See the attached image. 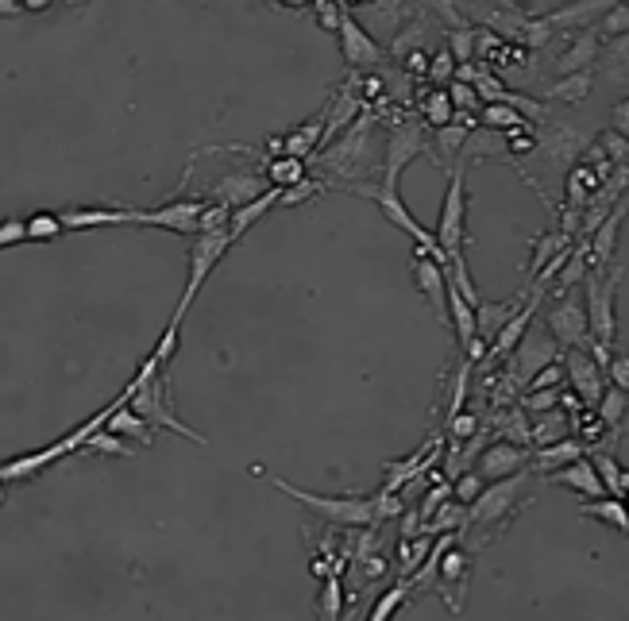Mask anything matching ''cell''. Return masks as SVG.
I'll use <instances>...</instances> for the list:
<instances>
[{"mask_svg":"<svg viewBox=\"0 0 629 621\" xmlns=\"http://www.w3.org/2000/svg\"><path fill=\"white\" fill-rule=\"evenodd\" d=\"M105 429H109L112 436H136V440H143V444H151V440H155V429H151V425H147L139 413H132V405H128V402L112 413Z\"/></svg>","mask_w":629,"mask_h":621,"instance_id":"cell-30","label":"cell"},{"mask_svg":"<svg viewBox=\"0 0 629 621\" xmlns=\"http://www.w3.org/2000/svg\"><path fill=\"white\" fill-rule=\"evenodd\" d=\"M274 486L286 494V498H298L301 506H309L313 513H321L329 525H344V529H367V525H379L386 517L402 510V502L394 494H375V498H329V494H309L301 486L286 483V479H274Z\"/></svg>","mask_w":629,"mask_h":621,"instance_id":"cell-1","label":"cell"},{"mask_svg":"<svg viewBox=\"0 0 629 621\" xmlns=\"http://www.w3.org/2000/svg\"><path fill=\"white\" fill-rule=\"evenodd\" d=\"M467 583H471V556L460 552V548H448V552L437 560V591H440V598L448 602L452 614L464 610Z\"/></svg>","mask_w":629,"mask_h":621,"instance_id":"cell-15","label":"cell"},{"mask_svg":"<svg viewBox=\"0 0 629 621\" xmlns=\"http://www.w3.org/2000/svg\"><path fill=\"white\" fill-rule=\"evenodd\" d=\"M348 193H356V197H367V201H375L379 205V213L398 228V232H406L417 247H413V255H429L433 263H440V267L448 270L452 263H448V255L440 251L437 236L429 232V228H421L417 220H413V213L406 209V201L398 197V193H390L386 186H375V182H359V186H348Z\"/></svg>","mask_w":629,"mask_h":621,"instance_id":"cell-4","label":"cell"},{"mask_svg":"<svg viewBox=\"0 0 629 621\" xmlns=\"http://www.w3.org/2000/svg\"><path fill=\"white\" fill-rule=\"evenodd\" d=\"M552 483H560V486H568V490H575L579 498H610L606 494V486H602L599 479V471H595V463L583 456V459H575V463H568V467H560V471H552L548 475Z\"/></svg>","mask_w":629,"mask_h":621,"instance_id":"cell-19","label":"cell"},{"mask_svg":"<svg viewBox=\"0 0 629 621\" xmlns=\"http://www.w3.org/2000/svg\"><path fill=\"white\" fill-rule=\"evenodd\" d=\"M483 124L491 128V132H518V128H525V116L521 112H514L510 105H487L483 108Z\"/></svg>","mask_w":629,"mask_h":621,"instance_id":"cell-41","label":"cell"},{"mask_svg":"<svg viewBox=\"0 0 629 621\" xmlns=\"http://www.w3.org/2000/svg\"><path fill=\"white\" fill-rule=\"evenodd\" d=\"M28 12V4H12V0H0V16H20Z\"/></svg>","mask_w":629,"mask_h":621,"instance_id":"cell-56","label":"cell"},{"mask_svg":"<svg viewBox=\"0 0 629 621\" xmlns=\"http://www.w3.org/2000/svg\"><path fill=\"white\" fill-rule=\"evenodd\" d=\"M529 436H533V448L560 444V440H568V436H572V421H568L560 409H552V413H541V417H533V421H529Z\"/></svg>","mask_w":629,"mask_h":621,"instance_id":"cell-26","label":"cell"},{"mask_svg":"<svg viewBox=\"0 0 629 621\" xmlns=\"http://www.w3.org/2000/svg\"><path fill=\"white\" fill-rule=\"evenodd\" d=\"M413 278H417V290L425 294V301L433 305V313L448 324V270L433 263L429 255H413Z\"/></svg>","mask_w":629,"mask_h":621,"instance_id":"cell-17","label":"cell"},{"mask_svg":"<svg viewBox=\"0 0 629 621\" xmlns=\"http://www.w3.org/2000/svg\"><path fill=\"white\" fill-rule=\"evenodd\" d=\"M325 189V182L321 178H313V174H305L298 186H290L286 193H282V205H301V201H309L313 193H321Z\"/></svg>","mask_w":629,"mask_h":621,"instance_id":"cell-47","label":"cell"},{"mask_svg":"<svg viewBox=\"0 0 629 621\" xmlns=\"http://www.w3.org/2000/svg\"><path fill=\"white\" fill-rule=\"evenodd\" d=\"M467 135L471 132H467L464 124H448V128H440L437 143H433V155H437L440 166H448V170H452V159H460V155H464Z\"/></svg>","mask_w":629,"mask_h":621,"instance_id":"cell-33","label":"cell"},{"mask_svg":"<svg viewBox=\"0 0 629 621\" xmlns=\"http://www.w3.org/2000/svg\"><path fill=\"white\" fill-rule=\"evenodd\" d=\"M626 27H629V8H626V4H614V8H606L602 35H626Z\"/></svg>","mask_w":629,"mask_h":621,"instance_id":"cell-50","label":"cell"},{"mask_svg":"<svg viewBox=\"0 0 629 621\" xmlns=\"http://www.w3.org/2000/svg\"><path fill=\"white\" fill-rule=\"evenodd\" d=\"M429 78L437 81V85H440V81H448V85L456 81V58H452V51H448V47L433 54V62H429Z\"/></svg>","mask_w":629,"mask_h":621,"instance_id":"cell-48","label":"cell"},{"mask_svg":"<svg viewBox=\"0 0 629 621\" xmlns=\"http://www.w3.org/2000/svg\"><path fill=\"white\" fill-rule=\"evenodd\" d=\"M475 429H479V421H475L471 413H456V417L448 421V432H452L456 440H467V436H475Z\"/></svg>","mask_w":629,"mask_h":621,"instance_id":"cell-53","label":"cell"},{"mask_svg":"<svg viewBox=\"0 0 629 621\" xmlns=\"http://www.w3.org/2000/svg\"><path fill=\"white\" fill-rule=\"evenodd\" d=\"M548 336L560 344V348H591V328H587V305L583 297L575 294H556L552 297V309L545 313Z\"/></svg>","mask_w":629,"mask_h":621,"instance_id":"cell-10","label":"cell"},{"mask_svg":"<svg viewBox=\"0 0 629 621\" xmlns=\"http://www.w3.org/2000/svg\"><path fill=\"white\" fill-rule=\"evenodd\" d=\"M340 610H344L340 575H329V579H325V594H321V614H325V621H340Z\"/></svg>","mask_w":629,"mask_h":621,"instance_id":"cell-43","label":"cell"},{"mask_svg":"<svg viewBox=\"0 0 629 621\" xmlns=\"http://www.w3.org/2000/svg\"><path fill=\"white\" fill-rule=\"evenodd\" d=\"M317 20H321V27H325V31H336V27H340V4L321 0V4H317Z\"/></svg>","mask_w":629,"mask_h":621,"instance_id":"cell-54","label":"cell"},{"mask_svg":"<svg viewBox=\"0 0 629 621\" xmlns=\"http://www.w3.org/2000/svg\"><path fill=\"white\" fill-rule=\"evenodd\" d=\"M610 132H618V135H626L629 139V97L614 108V128H610Z\"/></svg>","mask_w":629,"mask_h":621,"instance_id":"cell-55","label":"cell"},{"mask_svg":"<svg viewBox=\"0 0 629 621\" xmlns=\"http://www.w3.org/2000/svg\"><path fill=\"white\" fill-rule=\"evenodd\" d=\"M560 251H572V236L568 232H548V236H541V240L533 243V259H529V270L533 274H541V270L560 255Z\"/></svg>","mask_w":629,"mask_h":621,"instance_id":"cell-36","label":"cell"},{"mask_svg":"<svg viewBox=\"0 0 629 621\" xmlns=\"http://www.w3.org/2000/svg\"><path fill=\"white\" fill-rule=\"evenodd\" d=\"M575 459H583V444L568 436V440H560V444L537 448L533 459H529V467H533V471H560V467H568Z\"/></svg>","mask_w":629,"mask_h":621,"instance_id":"cell-27","label":"cell"},{"mask_svg":"<svg viewBox=\"0 0 629 621\" xmlns=\"http://www.w3.org/2000/svg\"><path fill=\"white\" fill-rule=\"evenodd\" d=\"M560 359V344L545 332H525L521 336V344L510 355H506V375H502V386L514 394L521 386H529L533 375H541L548 363H556Z\"/></svg>","mask_w":629,"mask_h":621,"instance_id":"cell-6","label":"cell"},{"mask_svg":"<svg viewBox=\"0 0 629 621\" xmlns=\"http://www.w3.org/2000/svg\"><path fill=\"white\" fill-rule=\"evenodd\" d=\"M521 301H525V297H514V301H479V309H475V324H479V336H483L487 344H491L494 336L502 332V324L518 313Z\"/></svg>","mask_w":629,"mask_h":621,"instance_id":"cell-22","label":"cell"},{"mask_svg":"<svg viewBox=\"0 0 629 621\" xmlns=\"http://www.w3.org/2000/svg\"><path fill=\"white\" fill-rule=\"evenodd\" d=\"M448 35H452V47H448V51H452V58H456V66L471 62V51H475V35H479V31H471V27H452Z\"/></svg>","mask_w":629,"mask_h":621,"instance_id":"cell-45","label":"cell"},{"mask_svg":"<svg viewBox=\"0 0 629 621\" xmlns=\"http://www.w3.org/2000/svg\"><path fill=\"white\" fill-rule=\"evenodd\" d=\"M278 201H282V189L267 186L263 193H259V197H255V201H251V205L236 209V213H232V224H228V232H232V243L240 240V236H244V232L251 228V224H255V220H263V216H267V209H271V205H278Z\"/></svg>","mask_w":629,"mask_h":621,"instance_id":"cell-25","label":"cell"},{"mask_svg":"<svg viewBox=\"0 0 629 621\" xmlns=\"http://www.w3.org/2000/svg\"><path fill=\"white\" fill-rule=\"evenodd\" d=\"M606 378H610V386H618L622 394H629V355H610Z\"/></svg>","mask_w":629,"mask_h":621,"instance_id":"cell-51","label":"cell"},{"mask_svg":"<svg viewBox=\"0 0 629 621\" xmlns=\"http://www.w3.org/2000/svg\"><path fill=\"white\" fill-rule=\"evenodd\" d=\"M529 494V475L521 471V475H510V479H498V483H491V486H483V494L467 506V533L471 529H479L483 537L487 533H498L514 513L529 502L525 498Z\"/></svg>","mask_w":629,"mask_h":621,"instance_id":"cell-3","label":"cell"},{"mask_svg":"<svg viewBox=\"0 0 629 621\" xmlns=\"http://www.w3.org/2000/svg\"><path fill=\"white\" fill-rule=\"evenodd\" d=\"M595 147H599L606 159H614V162L629 159V139H626V135H618V132H606L599 143H595Z\"/></svg>","mask_w":629,"mask_h":621,"instance_id":"cell-49","label":"cell"},{"mask_svg":"<svg viewBox=\"0 0 629 621\" xmlns=\"http://www.w3.org/2000/svg\"><path fill=\"white\" fill-rule=\"evenodd\" d=\"M421 112H425V124L429 128H448V124H456V105H452V97H448V89H437V93H429L425 97V105H421Z\"/></svg>","mask_w":629,"mask_h":621,"instance_id":"cell-38","label":"cell"},{"mask_svg":"<svg viewBox=\"0 0 629 621\" xmlns=\"http://www.w3.org/2000/svg\"><path fill=\"white\" fill-rule=\"evenodd\" d=\"M595 51H599V43H595V35H591V31L572 35V47L560 54V74L568 78V74H579V70L595 66Z\"/></svg>","mask_w":629,"mask_h":621,"instance_id":"cell-29","label":"cell"},{"mask_svg":"<svg viewBox=\"0 0 629 621\" xmlns=\"http://www.w3.org/2000/svg\"><path fill=\"white\" fill-rule=\"evenodd\" d=\"M232 247V232L228 228H217V232H197L190 243V282H186V294H182V305H178V313H174V321H182L186 317V309H190V301L197 297V290L205 286V278L213 274L220 259H224V251Z\"/></svg>","mask_w":629,"mask_h":621,"instance_id":"cell-8","label":"cell"},{"mask_svg":"<svg viewBox=\"0 0 629 621\" xmlns=\"http://www.w3.org/2000/svg\"><path fill=\"white\" fill-rule=\"evenodd\" d=\"M479 494H483V475H479V471H464V475L452 483V498H456L460 506H471Z\"/></svg>","mask_w":629,"mask_h":621,"instance_id":"cell-44","label":"cell"},{"mask_svg":"<svg viewBox=\"0 0 629 621\" xmlns=\"http://www.w3.org/2000/svg\"><path fill=\"white\" fill-rule=\"evenodd\" d=\"M448 97H452V105L456 108H471L475 101H479L475 85H464V81H452V85H448Z\"/></svg>","mask_w":629,"mask_h":621,"instance_id":"cell-52","label":"cell"},{"mask_svg":"<svg viewBox=\"0 0 629 621\" xmlns=\"http://www.w3.org/2000/svg\"><path fill=\"white\" fill-rule=\"evenodd\" d=\"M591 81H595L591 70H579V74H568V78L556 81L545 97H552V101H568V105H583V97L591 93Z\"/></svg>","mask_w":629,"mask_h":621,"instance_id":"cell-34","label":"cell"},{"mask_svg":"<svg viewBox=\"0 0 629 621\" xmlns=\"http://www.w3.org/2000/svg\"><path fill=\"white\" fill-rule=\"evenodd\" d=\"M440 444V436H433L425 448H417L410 459H398V463H390V471H386V486H383V494H394V490H402V486L410 483L413 475L421 471V463H429L433 459V448Z\"/></svg>","mask_w":629,"mask_h":621,"instance_id":"cell-28","label":"cell"},{"mask_svg":"<svg viewBox=\"0 0 629 621\" xmlns=\"http://www.w3.org/2000/svg\"><path fill=\"white\" fill-rule=\"evenodd\" d=\"M464 220H467V193H464V166H452V178H448V193H444V205L437 216V243L440 251L452 259H464Z\"/></svg>","mask_w":629,"mask_h":621,"instance_id":"cell-7","label":"cell"},{"mask_svg":"<svg viewBox=\"0 0 629 621\" xmlns=\"http://www.w3.org/2000/svg\"><path fill=\"white\" fill-rule=\"evenodd\" d=\"M529 459H533V452H529V448L506 444V440H494V444H487V448L479 452V459H475V471H479L483 479L498 483V479L521 475V471L529 467Z\"/></svg>","mask_w":629,"mask_h":621,"instance_id":"cell-16","label":"cell"},{"mask_svg":"<svg viewBox=\"0 0 629 621\" xmlns=\"http://www.w3.org/2000/svg\"><path fill=\"white\" fill-rule=\"evenodd\" d=\"M62 224L66 232H82V228H112V224H132V209H66Z\"/></svg>","mask_w":629,"mask_h":621,"instance_id":"cell-21","label":"cell"},{"mask_svg":"<svg viewBox=\"0 0 629 621\" xmlns=\"http://www.w3.org/2000/svg\"><path fill=\"white\" fill-rule=\"evenodd\" d=\"M336 35H340L344 62H348L352 70H375L386 58V51L379 47V39L359 24L356 12H348V4H340V27H336Z\"/></svg>","mask_w":629,"mask_h":621,"instance_id":"cell-12","label":"cell"},{"mask_svg":"<svg viewBox=\"0 0 629 621\" xmlns=\"http://www.w3.org/2000/svg\"><path fill=\"white\" fill-rule=\"evenodd\" d=\"M267 189V182L259 178V174H251V170H236V174H224L217 182V205H228L232 213L236 209H244L251 205L259 193Z\"/></svg>","mask_w":629,"mask_h":621,"instance_id":"cell-20","label":"cell"},{"mask_svg":"<svg viewBox=\"0 0 629 621\" xmlns=\"http://www.w3.org/2000/svg\"><path fill=\"white\" fill-rule=\"evenodd\" d=\"M28 240V220L24 216H8V220H0V251H8V247H16V243Z\"/></svg>","mask_w":629,"mask_h":621,"instance_id":"cell-46","label":"cell"},{"mask_svg":"<svg viewBox=\"0 0 629 621\" xmlns=\"http://www.w3.org/2000/svg\"><path fill=\"white\" fill-rule=\"evenodd\" d=\"M371 159H375V147H371V116L367 112L336 143L317 151V166H325L332 178H340L344 186H359L367 174L383 170L379 162Z\"/></svg>","mask_w":629,"mask_h":621,"instance_id":"cell-2","label":"cell"},{"mask_svg":"<svg viewBox=\"0 0 629 621\" xmlns=\"http://www.w3.org/2000/svg\"><path fill=\"white\" fill-rule=\"evenodd\" d=\"M205 213V201H170L159 209H132V224L139 228H166L178 236H197V224Z\"/></svg>","mask_w":629,"mask_h":621,"instance_id":"cell-14","label":"cell"},{"mask_svg":"<svg viewBox=\"0 0 629 621\" xmlns=\"http://www.w3.org/2000/svg\"><path fill=\"white\" fill-rule=\"evenodd\" d=\"M85 448H89V452H105V456H132V448H128L120 436H112L109 429L93 432V436L85 440Z\"/></svg>","mask_w":629,"mask_h":621,"instance_id":"cell-42","label":"cell"},{"mask_svg":"<svg viewBox=\"0 0 629 621\" xmlns=\"http://www.w3.org/2000/svg\"><path fill=\"white\" fill-rule=\"evenodd\" d=\"M595 413H599V421L606 425V432L618 440V429H622V421H626V394H622L618 386H606V394L599 398Z\"/></svg>","mask_w":629,"mask_h":621,"instance_id":"cell-32","label":"cell"},{"mask_svg":"<svg viewBox=\"0 0 629 621\" xmlns=\"http://www.w3.org/2000/svg\"><path fill=\"white\" fill-rule=\"evenodd\" d=\"M583 517L606 521V525H614L618 533H626L629 537V506L622 502V498H599V502H587V506H583Z\"/></svg>","mask_w":629,"mask_h":621,"instance_id":"cell-31","label":"cell"},{"mask_svg":"<svg viewBox=\"0 0 629 621\" xmlns=\"http://www.w3.org/2000/svg\"><path fill=\"white\" fill-rule=\"evenodd\" d=\"M541 294H545V290H537L533 297H525L518 313H514V317H510L506 324H502V332L494 336L491 348H487V363H498V359H506L510 351L518 348L521 336H525V332H529V324H533V313H537V305H541Z\"/></svg>","mask_w":629,"mask_h":621,"instance_id":"cell-18","label":"cell"},{"mask_svg":"<svg viewBox=\"0 0 629 621\" xmlns=\"http://www.w3.org/2000/svg\"><path fill=\"white\" fill-rule=\"evenodd\" d=\"M560 363H564V375H568V390L583 402V409H595L599 398L606 394V386H610L606 371L595 363V355L583 348H572Z\"/></svg>","mask_w":629,"mask_h":621,"instance_id":"cell-13","label":"cell"},{"mask_svg":"<svg viewBox=\"0 0 629 621\" xmlns=\"http://www.w3.org/2000/svg\"><path fill=\"white\" fill-rule=\"evenodd\" d=\"M413 587H417L413 579H398V583H394L390 591L379 594V602L371 606V614H367V621H390L394 614H398V610H402V602L410 598Z\"/></svg>","mask_w":629,"mask_h":621,"instance_id":"cell-35","label":"cell"},{"mask_svg":"<svg viewBox=\"0 0 629 621\" xmlns=\"http://www.w3.org/2000/svg\"><path fill=\"white\" fill-rule=\"evenodd\" d=\"M128 402H132V413H139L151 429H170L178 432V436H186V440H197V444H205V436H197L190 425H182L174 413H170V405H166V378L155 375L147 386H139L136 394H124Z\"/></svg>","mask_w":629,"mask_h":621,"instance_id":"cell-11","label":"cell"},{"mask_svg":"<svg viewBox=\"0 0 629 621\" xmlns=\"http://www.w3.org/2000/svg\"><path fill=\"white\" fill-rule=\"evenodd\" d=\"M545 151L552 155V159H560V155H564V159H575V155H583V151H587V139H583V135H575L572 128H564V132L548 135Z\"/></svg>","mask_w":629,"mask_h":621,"instance_id":"cell-40","label":"cell"},{"mask_svg":"<svg viewBox=\"0 0 629 621\" xmlns=\"http://www.w3.org/2000/svg\"><path fill=\"white\" fill-rule=\"evenodd\" d=\"M464 166L467 162H483V159H510V151H506V135L502 132H491V128H479V132L467 135L464 143Z\"/></svg>","mask_w":629,"mask_h":621,"instance_id":"cell-23","label":"cell"},{"mask_svg":"<svg viewBox=\"0 0 629 621\" xmlns=\"http://www.w3.org/2000/svg\"><path fill=\"white\" fill-rule=\"evenodd\" d=\"M24 220H28V240L35 243H51L66 232V224H62L58 213H35V216H24Z\"/></svg>","mask_w":629,"mask_h":621,"instance_id":"cell-39","label":"cell"},{"mask_svg":"<svg viewBox=\"0 0 629 621\" xmlns=\"http://www.w3.org/2000/svg\"><path fill=\"white\" fill-rule=\"evenodd\" d=\"M425 151V124L413 120H398L386 128V147H383V186L390 193H398V178L417 155Z\"/></svg>","mask_w":629,"mask_h":621,"instance_id":"cell-9","label":"cell"},{"mask_svg":"<svg viewBox=\"0 0 629 621\" xmlns=\"http://www.w3.org/2000/svg\"><path fill=\"white\" fill-rule=\"evenodd\" d=\"M305 174H309V170H305V159H271L267 162V186L282 189V193H286L290 186H298Z\"/></svg>","mask_w":629,"mask_h":621,"instance_id":"cell-37","label":"cell"},{"mask_svg":"<svg viewBox=\"0 0 629 621\" xmlns=\"http://www.w3.org/2000/svg\"><path fill=\"white\" fill-rule=\"evenodd\" d=\"M494 429H498V440H506V444H518V448H529V452H533V436H529V413H525L518 402L510 405L506 413H494Z\"/></svg>","mask_w":629,"mask_h":621,"instance_id":"cell-24","label":"cell"},{"mask_svg":"<svg viewBox=\"0 0 629 621\" xmlns=\"http://www.w3.org/2000/svg\"><path fill=\"white\" fill-rule=\"evenodd\" d=\"M618 274L622 270L614 267H595L587 274V328H591V340L599 348H610L614 344V332H618V321H614V294H618Z\"/></svg>","mask_w":629,"mask_h":621,"instance_id":"cell-5","label":"cell"}]
</instances>
